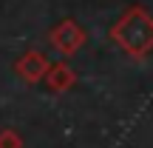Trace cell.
Wrapping results in <instances>:
<instances>
[{"label":"cell","mask_w":153,"mask_h":148,"mask_svg":"<svg viewBox=\"0 0 153 148\" xmlns=\"http://www.w3.org/2000/svg\"><path fill=\"white\" fill-rule=\"evenodd\" d=\"M111 40L128 51L131 57L142 60L145 54L153 51V17L139 6H131L111 29Z\"/></svg>","instance_id":"6da1fadb"},{"label":"cell","mask_w":153,"mask_h":148,"mask_svg":"<svg viewBox=\"0 0 153 148\" xmlns=\"http://www.w3.org/2000/svg\"><path fill=\"white\" fill-rule=\"evenodd\" d=\"M85 40H88L85 29H82L76 20H71V17L60 20V23L48 32V43L54 46L60 54H65V57H68V54H76V51L85 46Z\"/></svg>","instance_id":"7a4b0ae2"},{"label":"cell","mask_w":153,"mask_h":148,"mask_svg":"<svg viewBox=\"0 0 153 148\" xmlns=\"http://www.w3.org/2000/svg\"><path fill=\"white\" fill-rule=\"evenodd\" d=\"M48 66H51L48 57H45L43 51L31 49V51H26V54H20V57L14 60V74L20 77V80H26L28 86H34V83H40V80L45 77Z\"/></svg>","instance_id":"3957f363"},{"label":"cell","mask_w":153,"mask_h":148,"mask_svg":"<svg viewBox=\"0 0 153 148\" xmlns=\"http://www.w3.org/2000/svg\"><path fill=\"white\" fill-rule=\"evenodd\" d=\"M43 80L48 86V91H54V94H62V91L76 86V74H74V68L68 63H51Z\"/></svg>","instance_id":"277c9868"},{"label":"cell","mask_w":153,"mask_h":148,"mask_svg":"<svg viewBox=\"0 0 153 148\" xmlns=\"http://www.w3.org/2000/svg\"><path fill=\"white\" fill-rule=\"evenodd\" d=\"M0 148H23V137L14 128H3L0 131Z\"/></svg>","instance_id":"5b68a950"}]
</instances>
